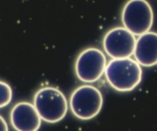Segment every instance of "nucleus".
Segmentation results:
<instances>
[{"label":"nucleus","mask_w":157,"mask_h":131,"mask_svg":"<svg viewBox=\"0 0 157 131\" xmlns=\"http://www.w3.org/2000/svg\"><path fill=\"white\" fill-rule=\"evenodd\" d=\"M104 75L110 87L117 91L130 92L140 84L143 70L135 59L116 58L107 63Z\"/></svg>","instance_id":"nucleus-1"},{"label":"nucleus","mask_w":157,"mask_h":131,"mask_svg":"<svg viewBox=\"0 0 157 131\" xmlns=\"http://www.w3.org/2000/svg\"><path fill=\"white\" fill-rule=\"evenodd\" d=\"M33 104L43 121L56 124L65 118L68 103L64 94L54 87H44L34 96Z\"/></svg>","instance_id":"nucleus-2"},{"label":"nucleus","mask_w":157,"mask_h":131,"mask_svg":"<svg viewBox=\"0 0 157 131\" xmlns=\"http://www.w3.org/2000/svg\"><path fill=\"white\" fill-rule=\"evenodd\" d=\"M103 104L104 98L101 91L90 84L77 87L69 100V106L73 115L82 121H88L98 116Z\"/></svg>","instance_id":"nucleus-3"},{"label":"nucleus","mask_w":157,"mask_h":131,"mask_svg":"<svg viewBox=\"0 0 157 131\" xmlns=\"http://www.w3.org/2000/svg\"><path fill=\"white\" fill-rule=\"evenodd\" d=\"M153 20V10L147 0H129L123 8L121 21L124 27L136 36L150 32Z\"/></svg>","instance_id":"nucleus-4"},{"label":"nucleus","mask_w":157,"mask_h":131,"mask_svg":"<svg viewBox=\"0 0 157 131\" xmlns=\"http://www.w3.org/2000/svg\"><path fill=\"white\" fill-rule=\"evenodd\" d=\"M107 58L97 48H88L79 54L75 63V75L82 82H96L105 73Z\"/></svg>","instance_id":"nucleus-5"},{"label":"nucleus","mask_w":157,"mask_h":131,"mask_svg":"<svg viewBox=\"0 0 157 131\" xmlns=\"http://www.w3.org/2000/svg\"><path fill=\"white\" fill-rule=\"evenodd\" d=\"M136 43V35L125 27L110 29L103 38L104 52L112 59L130 58L134 54Z\"/></svg>","instance_id":"nucleus-6"},{"label":"nucleus","mask_w":157,"mask_h":131,"mask_svg":"<svg viewBox=\"0 0 157 131\" xmlns=\"http://www.w3.org/2000/svg\"><path fill=\"white\" fill-rule=\"evenodd\" d=\"M41 121L34 104L19 102L11 110V124L15 130L36 131L41 127Z\"/></svg>","instance_id":"nucleus-7"},{"label":"nucleus","mask_w":157,"mask_h":131,"mask_svg":"<svg viewBox=\"0 0 157 131\" xmlns=\"http://www.w3.org/2000/svg\"><path fill=\"white\" fill-rule=\"evenodd\" d=\"M133 55L141 66L149 67L157 64L156 32H146L136 38Z\"/></svg>","instance_id":"nucleus-8"},{"label":"nucleus","mask_w":157,"mask_h":131,"mask_svg":"<svg viewBox=\"0 0 157 131\" xmlns=\"http://www.w3.org/2000/svg\"><path fill=\"white\" fill-rule=\"evenodd\" d=\"M0 91H1V101L0 107H6L10 104L12 99V89L8 83L1 81L0 82Z\"/></svg>","instance_id":"nucleus-9"},{"label":"nucleus","mask_w":157,"mask_h":131,"mask_svg":"<svg viewBox=\"0 0 157 131\" xmlns=\"http://www.w3.org/2000/svg\"><path fill=\"white\" fill-rule=\"evenodd\" d=\"M1 130H8L7 124L2 117H1Z\"/></svg>","instance_id":"nucleus-10"}]
</instances>
